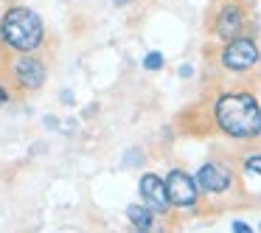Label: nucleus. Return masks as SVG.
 I'll return each instance as SVG.
<instances>
[{
  "mask_svg": "<svg viewBox=\"0 0 261 233\" xmlns=\"http://www.w3.org/2000/svg\"><path fill=\"white\" fill-rule=\"evenodd\" d=\"M214 124L233 141L261 138V101L250 90H222L214 98Z\"/></svg>",
  "mask_w": 261,
  "mask_h": 233,
  "instance_id": "obj_1",
  "label": "nucleus"
},
{
  "mask_svg": "<svg viewBox=\"0 0 261 233\" xmlns=\"http://www.w3.org/2000/svg\"><path fill=\"white\" fill-rule=\"evenodd\" d=\"M0 40L17 54H31L45 42V25L37 12L25 6H12L0 20Z\"/></svg>",
  "mask_w": 261,
  "mask_h": 233,
  "instance_id": "obj_2",
  "label": "nucleus"
},
{
  "mask_svg": "<svg viewBox=\"0 0 261 233\" xmlns=\"http://www.w3.org/2000/svg\"><path fill=\"white\" fill-rule=\"evenodd\" d=\"M261 62V51H258V42L250 40V37H236V40L225 42L219 51V65L230 73H247L253 70L255 65Z\"/></svg>",
  "mask_w": 261,
  "mask_h": 233,
  "instance_id": "obj_3",
  "label": "nucleus"
},
{
  "mask_svg": "<svg viewBox=\"0 0 261 233\" xmlns=\"http://www.w3.org/2000/svg\"><path fill=\"white\" fill-rule=\"evenodd\" d=\"M244 29H247V12L239 0H225L211 20V34L219 42H230L236 37H242Z\"/></svg>",
  "mask_w": 261,
  "mask_h": 233,
  "instance_id": "obj_4",
  "label": "nucleus"
},
{
  "mask_svg": "<svg viewBox=\"0 0 261 233\" xmlns=\"http://www.w3.org/2000/svg\"><path fill=\"white\" fill-rule=\"evenodd\" d=\"M194 180H197L199 191H202L205 197H225V194H230L233 188H236V174H233V169L225 163H219V160H205L197 169Z\"/></svg>",
  "mask_w": 261,
  "mask_h": 233,
  "instance_id": "obj_5",
  "label": "nucleus"
},
{
  "mask_svg": "<svg viewBox=\"0 0 261 233\" xmlns=\"http://www.w3.org/2000/svg\"><path fill=\"white\" fill-rule=\"evenodd\" d=\"M163 183H166V194H169L171 208H182V211L197 208L202 191H199L194 174H188V171H182V169H171L169 174L163 177Z\"/></svg>",
  "mask_w": 261,
  "mask_h": 233,
  "instance_id": "obj_6",
  "label": "nucleus"
},
{
  "mask_svg": "<svg viewBox=\"0 0 261 233\" xmlns=\"http://www.w3.org/2000/svg\"><path fill=\"white\" fill-rule=\"evenodd\" d=\"M138 191H141L143 205H146V208H152L154 216H166L171 211L169 194H166V183H163V177H158L154 171H149V174L141 177Z\"/></svg>",
  "mask_w": 261,
  "mask_h": 233,
  "instance_id": "obj_7",
  "label": "nucleus"
},
{
  "mask_svg": "<svg viewBox=\"0 0 261 233\" xmlns=\"http://www.w3.org/2000/svg\"><path fill=\"white\" fill-rule=\"evenodd\" d=\"M12 79L17 82V87H23V90H40L48 79V70L40 59L23 54V57H17L12 65Z\"/></svg>",
  "mask_w": 261,
  "mask_h": 233,
  "instance_id": "obj_8",
  "label": "nucleus"
},
{
  "mask_svg": "<svg viewBox=\"0 0 261 233\" xmlns=\"http://www.w3.org/2000/svg\"><path fill=\"white\" fill-rule=\"evenodd\" d=\"M126 219L132 222V227L135 230H152L154 227V214H152V208H146V205H138V202H132L129 208H126Z\"/></svg>",
  "mask_w": 261,
  "mask_h": 233,
  "instance_id": "obj_9",
  "label": "nucleus"
},
{
  "mask_svg": "<svg viewBox=\"0 0 261 233\" xmlns=\"http://www.w3.org/2000/svg\"><path fill=\"white\" fill-rule=\"evenodd\" d=\"M163 65H166V59H163V54H158V51H152V54L143 57V68H146L149 73H152V70H160Z\"/></svg>",
  "mask_w": 261,
  "mask_h": 233,
  "instance_id": "obj_10",
  "label": "nucleus"
},
{
  "mask_svg": "<svg viewBox=\"0 0 261 233\" xmlns=\"http://www.w3.org/2000/svg\"><path fill=\"white\" fill-rule=\"evenodd\" d=\"M242 163H244V171H247V174L261 177V154H247Z\"/></svg>",
  "mask_w": 261,
  "mask_h": 233,
  "instance_id": "obj_11",
  "label": "nucleus"
},
{
  "mask_svg": "<svg viewBox=\"0 0 261 233\" xmlns=\"http://www.w3.org/2000/svg\"><path fill=\"white\" fill-rule=\"evenodd\" d=\"M233 230H236V233H250L253 227H250L247 222H233Z\"/></svg>",
  "mask_w": 261,
  "mask_h": 233,
  "instance_id": "obj_12",
  "label": "nucleus"
},
{
  "mask_svg": "<svg viewBox=\"0 0 261 233\" xmlns=\"http://www.w3.org/2000/svg\"><path fill=\"white\" fill-rule=\"evenodd\" d=\"M9 101V90H6V87H3V85H0V107H3V104H6Z\"/></svg>",
  "mask_w": 261,
  "mask_h": 233,
  "instance_id": "obj_13",
  "label": "nucleus"
},
{
  "mask_svg": "<svg viewBox=\"0 0 261 233\" xmlns=\"http://www.w3.org/2000/svg\"><path fill=\"white\" fill-rule=\"evenodd\" d=\"M180 76H182V79H188V76H191V68H188V65H182V68H180Z\"/></svg>",
  "mask_w": 261,
  "mask_h": 233,
  "instance_id": "obj_14",
  "label": "nucleus"
},
{
  "mask_svg": "<svg viewBox=\"0 0 261 233\" xmlns=\"http://www.w3.org/2000/svg\"><path fill=\"white\" fill-rule=\"evenodd\" d=\"M258 230H261V225H258Z\"/></svg>",
  "mask_w": 261,
  "mask_h": 233,
  "instance_id": "obj_15",
  "label": "nucleus"
}]
</instances>
